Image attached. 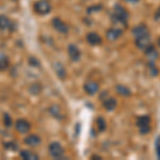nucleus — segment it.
Instances as JSON below:
<instances>
[{"mask_svg": "<svg viewBox=\"0 0 160 160\" xmlns=\"http://www.w3.org/2000/svg\"><path fill=\"white\" fill-rule=\"evenodd\" d=\"M127 19H128V12L126 9L122 7L121 4H117L113 9V13L111 14V20L114 25L118 26H127Z\"/></svg>", "mask_w": 160, "mask_h": 160, "instance_id": "1", "label": "nucleus"}, {"mask_svg": "<svg viewBox=\"0 0 160 160\" xmlns=\"http://www.w3.org/2000/svg\"><path fill=\"white\" fill-rule=\"evenodd\" d=\"M151 123H152V118L149 115H140L137 118V126H138L139 130L142 135H146L151 131Z\"/></svg>", "mask_w": 160, "mask_h": 160, "instance_id": "2", "label": "nucleus"}, {"mask_svg": "<svg viewBox=\"0 0 160 160\" xmlns=\"http://www.w3.org/2000/svg\"><path fill=\"white\" fill-rule=\"evenodd\" d=\"M34 11L40 15H46L51 11V4L48 0H38L34 3Z\"/></svg>", "mask_w": 160, "mask_h": 160, "instance_id": "3", "label": "nucleus"}, {"mask_svg": "<svg viewBox=\"0 0 160 160\" xmlns=\"http://www.w3.org/2000/svg\"><path fill=\"white\" fill-rule=\"evenodd\" d=\"M48 149H49V154L51 155V157H53L56 159L62 158L64 155V148L59 142H52V143H50Z\"/></svg>", "mask_w": 160, "mask_h": 160, "instance_id": "4", "label": "nucleus"}, {"mask_svg": "<svg viewBox=\"0 0 160 160\" xmlns=\"http://www.w3.org/2000/svg\"><path fill=\"white\" fill-rule=\"evenodd\" d=\"M123 34V30L118 27H113V28H110L108 29L107 33H106V37H107L108 41L110 42H114V41L118 40Z\"/></svg>", "mask_w": 160, "mask_h": 160, "instance_id": "5", "label": "nucleus"}, {"mask_svg": "<svg viewBox=\"0 0 160 160\" xmlns=\"http://www.w3.org/2000/svg\"><path fill=\"white\" fill-rule=\"evenodd\" d=\"M51 24H52V27L55 28L58 32L63 33V34H65V33L68 32V25H66L62 19L59 18V17H55V18L51 20Z\"/></svg>", "mask_w": 160, "mask_h": 160, "instance_id": "6", "label": "nucleus"}, {"mask_svg": "<svg viewBox=\"0 0 160 160\" xmlns=\"http://www.w3.org/2000/svg\"><path fill=\"white\" fill-rule=\"evenodd\" d=\"M15 128L19 133H27L29 132L31 125L28 121L24 120V118H19L15 122Z\"/></svg>", "mask_w": 160, "mask_h": 160, "instance_id": "7", "label": "nucleus"}, {"mask_svg": "<svg viewBox=\"0 0 160 160\" xmlns=\"http://www.w3.org/2000/svg\"><path fill=\"white\" fill-rule=\"evenodd\" d=\"M68 56H69V58H71V60L74 62L79 61L80 58H81V51H80L79 48L77 47L76 45H74V44L68 45Z\"/></svg>", "mask_w": 160, "mask_h": 160, "instance_id": "8", "label": "nucleus"}, {"mask_svg": "<svg viewBox=\"0 0 160 160\" xmlns=\"http://www.w3.org/2000/svg\"><path fill=\"white\" fill-rule=\"evenodd\" d=\"M99 86L97 82L93 81V80H90V81H87L83 86V90L84 92L87 93L88 95H94L98 92Z\"/></svg>", "mask_w": 160, "mask_h": 160, "instance_id": "9", "label": "nucleus"}, {"mask_svg": "<svg viewBox=\"0 0 160 160\" xmlns=\"http://www.w3.org/2000/svg\"><path fill=\"white\" fill-rule=\"evenodd\" d=\"M132 34L136 38H141V37H146V35H149V31L148 28L146 27L145 25H138L136 26L132 29Z\"/></svg>", "mask_w": 160, "mask_h": 160, "instance_id": "10", "label": "nucleus"}, {"mask_svg": "<svg viewBox=\"0 0 160 160\" xmlns=\"http://www.w3.org/2000/svg\"><path fill=\"white\" fill-rule=\"evenodd\" d=\"M136 46L140 49H146L149 45H152L151 42V38L149 35H146V37H141V38H137L136 41Z\"/></svg>", "mask_w": 160, "mask_h": 160, "instance_id": "11", "label": "nucleus"}, {"mask_svg": "<svg viewBox=\"0 0 160 160\" xmlns=\"http://www.w3.org/2000/svg\"><path fill=\"white\" fill-rule=\"evenodd\" d=\"M87 42L92 46H97L99 44H102V37L99 34H97L96 32H90L87 34V38H86Z\"/></svg>", "mask_w": 160, "mask_h": 160, "instance_id": "12", "label": "nucleus"}, {"mask_svg": "<svg viewBox=\"0 0 160 160\" xmlns=\"http://www.w3.org/2000/svg\"><path fill=\"white\" fill-rule=\"evenodd\" d=\"M25 144H27L28 146H31V148H35V146L40 145L42 143V139L40 138L37 135H29L28 137L25 138Z\"/></svg>", "mask_w": 160, "mask_h": 160, "instance_id": "13", "label": "nucleus"}, {"mask_svg": "<svg viewBox=\"0 0 160 160\" xmlns=\"http://www.w3.org/2000/svg\"><path fill=\"white\" fill-rule=\"evenodd\" d=\"M102 105H104V108L107 111H112L117 108L118 106V102L114 97H106V98L102 100Z\"/></svg>", "mask_w": 160, "mask_h": 160, "instance_id": "14", "label": "nucleus"}, {"mask_svg": "<svg viewBox=\"0 0 160 160\" xmlns=\"http://www.w3.org/2000/svg\"><path fill=\"white\" fill-rule=\"evenodd\" d=\"M53 69H55L57 76H58L61 80L65 79L66 69L64 68V65H62V63H60V62H55V63H53Z\"/></svg>", "mask_w": 160, "mask_h": 160, "instance_id": "15", "label": "nucleus"}, {"mask_svg": "<svg viewBox=\"0 0 160 160\" xmlns=\"http://www.w3.org/2000/svg\"><path fill=\"white\" fill-rule=\"evenodd\" d=\"M144 51H145V56L148 57V58L151 61L156 60V59L158 58V56H159V53H158V51H157V49L154 47V46H152V45H149L148 47L146 48V49H144Z\"/></svg>", "mask_w": 160, "mask_h": 160, "instance_id": "16", "label": "nucleus"}, {"mask_svg": "<svg viewBox=\"0 0 160 160\" xmlns=\"http://www.w3.org/2000/svg\"><path fill=\"white\" fill-rule=\"evenodd\" d=\"M13 22L10 20L9 17H7L6 15H0V29L6 30V29H11Z\"/></svg>", "mask_w": 160, "mask_h": 160, "instance_id": "17", "label": "nucleus"}, {"mask_svg": "<svg viewBox=\"0 0 160 160\" xmlns=\"http://www.w3.org/2000/svg\"><path fill=\"white\" fill-rule=\"evenodd\" d=\"M20 157L25 160H38V154H35L34 152H31L29 149H24L20 152Z\"/></svg>", "mask_w": 160, "mask_h": 160, "instance_id": "18", "label": "nucleus"}, {"mask_svg": "<svg viewBox=\"0 0 160 160\" xmlns=\"http://www.w3.org/2000/svg\"><path fill=\"white\" fill-rule=\"evenodd\" d=\"M9 58L4 53L0 52V72L6 71L9 68Z\"/></svg>", "mask_w": 160, "mask_h": 160, "instance_id": "19", "label": "nucleus"}, {"mask_svg": "<svg viewBox=\"0 0 160 160\" xmlns=\"http://www.w3.org/2000/svg\"><path fill=\"white\" fill-rule=\"evenodd\" d=\"M117 92L118 93V94H121L122 96H129L130 95V90L128 89L127 87L125 86H122V84H118V86H117Z\"/></svg>", "mask_w": 160, "mask_h": 160, "instance_id": "20", "label": "nucleus"}, {"mask_svg": "<svg viewBox=\"0 0 160 160\" xmlns=\"http://www.w3.org/2000/svg\"><path fill=\"white\" fill-rule=\"evenodd\" d=\"M29 91H30L31 94H33V95H38V93L42 92V86H41L40 83H38V82H35V83H33L32 86L30 87Z\"/></svg>", "mask_w": 160, "mask_h": 160, "instance_id": "21", "label": "nucleus"}, {"mask_svg": "<svg viewBox=\"0 0 160 160\" xmlns=\"http://www.w3.org/2000/svg\"><path fill=\"white\" fill-rule=\"evenodd\" d=\"M96 124H97V128H98V130L102 132V131H104L106 129V127H107V124H106V121L104 120L102 118H98L96 120Z\"/></svg>", "mask_w": 160, "mask_h": 160, "instance_id": "22", "label": "nucleus"}, {"mask_svg": "<svg viewBox=\"0 0 160 160\" xmlns=\"http://www.w3.org/2000/svg\"><path fill=\"white\" fill-rule=\"evenodd\" d=\"M3 123H4V126H6V127H11L12 118L8 113H4V115H3Z\"/></svg>", "mask_w": 160, "mask_h": 160, "instance_id": "23", "label": "nucleus"}, {"mask_svg": "<svg viewBox=\"0 0 160 160\" xmlns=\"http://www.w3.org/2000/svg\"><path fill=\"white\" fill-rule=\"evenodd\" d=\"M50 109L55 110V112H53V111H50V113H51V114H52L55 118L61 117V113H60V108H59L58 106H52V107H51Z\"/></svg>", "mask_w": 160, "mask_h": 160, "instance_id": "24", "label": "nucleus"}, {"mask_svg": "<svg viewBox=\"0 0 160 160\" xmlns=\"http://www.w3.org/2000/svg\"><path fill=\"white\" fill-rule=\"evenodd\" d=\"M148 68H149V73H151V75H153V76H157V74H158V69H157V68L154 65L153 63L148 64Z\"/></svg>", "mask_w": 160, "mask_h": 160, "instance_id": "25", "label": "nucleus"}, {"mask_svg": "<svg viewBox=\"0 0 160 160\" xmlns=\"http://www.w3.org/2000/svg\"><path fill=\"white\" fill-rule=\"evenodd\" d=\"M7 148H12L13 149H15V148H17V145H16V144H14V143H12V142H11V143L7 144Z\"/></svg>", "mask_w": 160, "mask_h": 160, "instance_id": "26", "label": "nucleus"}, {"mask_svg": "<svg viewBox=\"0 0 160 160\" xmlns=\"http://www.w3.org/2000/svg\"><path fill=\"white\" fill-rule=\"evenodd\" d=\"M127 2H131V3H135V2H138L139 0H126Z\"/></svg>", "mask_w": 160, "mask_h": 160, "instance_id": "27", "label": "nucleus"}]
</instances>
